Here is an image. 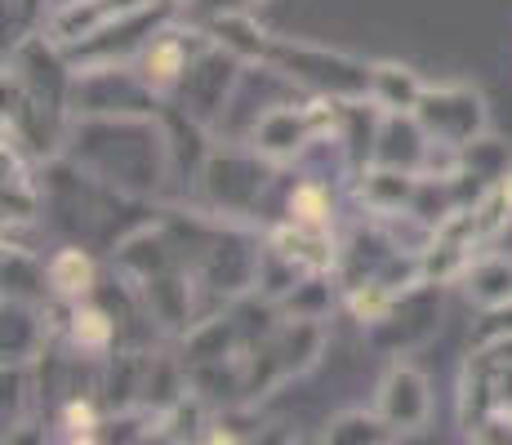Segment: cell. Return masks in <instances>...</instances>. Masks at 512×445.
<instances>
[{"instance_id": "6da1fadb", "label": "cell", "mask_w": 512, "mask_h": 445, "mask_svg": "<svg viewBox=\"0 0 512 445\" xmlns=\"http://www.w3.org/2000/svg\"><path fill=\"white\" fill-rule=\"evenodd\" d=\"M63 156L94 174L98 183L156 201L165 187H174L170 143H165L161 112L156 116H72Z\"/></svg>"}, {"instance_id": "7a4b0ae2", "label": "cell", "mask_w": 512, "mask_h": 445, "mask_svg": "<svg viewBox=\"0 0 512 445\" xmlns=\"http://www.w3.org/2000/svg\"><path fill=\"white\" fill-rule=\"evenodd\" d=\"M272 174H277V161H268L254 143H245V138H223V143H214L210 156H205L196 192H201L205 210L254 223Z\"/></svg>"}, {"instance_id": "3957f363", "label": "cell", "mask_w": 512, "mask_h": 445, "mask_svg": "<svg viewBox=\"0 0 512 445\" xmlns=\"http://www.w3.org/2000/svg\"><path fill=\"white\" fill-rule=\"evenodd\" d=\"M321 352H326V321H312V316H281L250 352H241L245 401L254 405L259 397L277 392L281 383L308 374Z\"/></svg>"}, {"instance_id": "277c9868", "label": "cell", "mask_w": 512, "mask_h": 445, "mask_svg": "<svg viewBox=\"0 0 512 445\" xmlns=\"http://www.w3.org/2000/svg\"><path fill=\"white\" fill-rule=\"evenodd\" d=\"M263 63L312 98H370L374 63H361V58L339 54V49L290 41V36H272Z\"/></svg>"}, {"instance_id": "5b68a950", "label": "cell", "mask_w": 512, "mask_h": 445, "mask_svg": "<svg viewBox=\"0 0 512 445\" xmlns=\"http://www.w3.org/2000/svg\"><path fill=\"white\" fill-rule=\"evenodd\" d=\"M165 98L152 94V85L130 63H94L76 67L72 76V116H156Z\"/></svg>"}, {"instance_id": "8992f818", "label": "cell", "mask_w": 512, "mask_h": 445, "mask_svg": "<svg viewBox=\"0 0 512 445\" xmlns=\"http://www.w3.org/2000/svg\"><path fill=\"white\" fill-rule=\"evenodd\" d=\"M241 76H245V58L232 54L228 45H219L210 36V45L192 58V67H187L183 85L174 89L170 103L179 107V112L192 116V121H201L205 130L214 134V125H219L223 112H228V103H232L236 85H241Z\"/></svg>"}, {"instance_id": "52a82bcc", "label": "cell", "mask_w": 512, "mask_h": 445, "mask_svg": "<svg viewBox=\"0 0 512 445\" xmlns=\"http://www.w3.org/2000/svg\"><path fill=\"white\" fill-rule=\"evenodd\" d=\"M415 116L432 143L446 147H468L472 138L490 134V107L472 85H428Z\"/></svg>"}, {"instance_id": "ba28073f", "label": "cell", "mask_w": 512, "mask_h": 445, "mask_svg": "<svg viewBox=\"0 0 512 445\" xmlns=\"http://www.w3.org/2000/svg\"><path fill=\"white\" fill-rule=\"evenodd\" d=\"M512 405V343L499 348H472L459 374V392H455V414L459 428H472L481 414L504 410Z\"/></svg>"}, {"instance_id": "9c48e42d", "label": "cell", "mask_w": 512, "mask_h": 445, "mask_svg": "<svg viewBox=\"0 0 512 445\" xmlns=\"http://www.w3.org/2000/svg\"><path fill=\"white\" fill-rule=\"evenodd\" d=\"M437 325H441V285L423 281L410 294H401L379 325H370L366 343L370 348H379V352H401L406 356L410 348L428 343L432 334H437Z\"/></svg>"}, {"instance_id": "30bf717a", "label": "cell", "mask_w": 512, "mask_h": 445, "mask_svg": "<svg viewBox=\"0 0 512 445\" xmlns=\"http://www.w3.org/2000/svg\"><path fill=\"white\" fill-rule=\"evenodd\" d=\"M143 5H156V0H58L41 23V32L58 49H72L98 32H107L112 23H121L125 14H134V9H143Z\"/></svg>"}, {"instance_id": "8fae6325", "label": "cell", "mask_w": 512, "mask_h": 445, "mask_svg": "<svg viewBox=\"0 0 512 445\" xmlns=\"http://www.w3.org/2000/svg\"><path fill=\"white\" fill-rule=\"evenodd\" d=\"M308 98L312 94H303V98H285V103L277 107H268V112L254 121V130L245 143H254L268 161H277V165H294L303 156V147L312 143V112H308Z\"/></svg>"}, {"instance_id": "7c38bea8", "label": "cell", "mask_w": 512, "mask_h": 445, "mask_svg": "<svg viewBox=\"0 0 512 445\" xmlns=\"http://www.w3.org/2000/svg\"><path fill=\"white\" fill-rule=\"evenodd\" d=\"M374 410L397 428V437L419 432L423 423H428V414H432V388H428V379H423V370H415V365H406V361L392 365V370L383 374V383H379Z\"/></svg>"}, {"instance_id": "4fadbf2b", "label": "cell", "mask_w": 512, "mask_h": 445, "mask_svg": "<svg viewBox=\"0 0 512 445\" xmlns=\"http://www.w3.org/2000/svg\"><path fill=\"white\" fill-rule=\"evenodd\" d=\"M263 241L281 259H290L303 276L334 272V263H339V236H334V227H303V223L281 219L277 227H263Z\"/></svg>"}, {"instance_id": "5bb4252c", "label": "cell", "mask_w": 512, "mask_h": 445, "mask_svg": "<svg viewBox=\"0 0 512 445\" xmlns=\"http://www.w3.org/2000/svg\"><path fill=\"white\" fill-rule=\"evenodd\" d=\"M428 152H432V138L419 125L415 112H383L379 143H374V161L392 165V170L423 174V165H428Z\"/></svg>"}, {"instance_id": "9a60e30c", "label": "cell", "mask_w": 512, "mask_h": 445, "mask_svg": "<svg viewBox=\"0 0 512 445\" xmlns=\"http://www.w3.org/2000/svg\"><path fill=\"white\" fill-rule=\"evenodd\" d=\"M419 192V174L410 170H392V165L370 161L366 170L352 178V196L366 205V214H401L415 205Z\"/></svg>"}, {"instance_id": "2e32d148", "label": "cell", "mask_w": 512, "mask_h": 445, "mask_svg": "<svg viewBox=\"0 0 512 445\" xmlns=\"http://www.w3.org/2000/svg\"><path fill=\"white\" fill-rule=\"evenodd\" d=\"M45 272H49V294H54V303H76V299L98 294V263L81 241L58 245L45 259Z\"/></svg>"}, {"instance_id": "e0dca14e", "label": "cell", "mask_w": 512, "mask_h": 445, "mask_svg": "<svg viewBox=\"0 0 512 445\" xmlns=\"http://www.w3.org/2000/svg\"><path fill=\"white\" fill-rule=\"evenodd\" d=\"M459 285H464L468 303L472 308H499V303L512 299V259L499 250H477L472 254V263L464 267V276H459Z\"/></svg>"}, {"instance_id": "ac0fdd59", "label": "cell", "mask_w": 512, "mask_h": 445, "mask_svg": "<svg viewBox=\"0 0 512 445\" xmlns=\"http://www.w3.org/2000/svg\"><path fill=\"white\" fill-rule=\"evenodd\" d=\"M103 419H107V405L98 392H67L58 397V410H54V428L63 441H81V445H94L103 437Z\"/></svg>"}, {"instance_id": "d6986e66", "label": "cell", "mask_w": 512, "mask_h": 445, "mask_svg": "<svg viewBox=\"0 0 512 445\" xmlns=\"http://www.w3.org/2000/svg\"><path fill=\"white\" fill-rule=\"evenodd\" d=\"M423 89L428 85H423L419 72L406 63H374V72H370V98L383 112H415Z\"/></svg>"}, {"instance_id": "ffe728a7", "label": "cell", "mask_w": 512, "mask_h": 445, "mask_svg": "<svg viewBox=\"0 0 512 445\" xmlns=\"http://www.w3.org/2000/svg\"><path fill=\"white\" fill-rule=\"evenodd\" d=\"M285 219L303 227H334V183L317 174H299L285 196Z\"/></svg>"}, {"instance_id": "44dd1931", "label": "cell", "mask_w": 512, "mask_h": 445, "mask_svg": "<svg viewBox=\"0 0 512 445\" xmlns=\"http://www.w3.org/2000/svg\"><path fill=\"white\" fill-rule=\"evenodd\" d=\"M321 441L326 445H388V441H397V428L379 410H343L326 423Z\"/></svg>"}, {"instance_id": "7402d4cb", "label": "cell", "mask_w": 512, "mask_h": 445, "mask_svg": "<svg viewBox=\"0 0 512 445\" xmlns=\"http://www.w3.org/2000/svg\"><path fill=\"white\" fill-rule=\"evenodd\" d=\"M508 170H512L508 143H499L495 134H481V138H472L468 147H459V174H468L472 183L490 187V183H499Z\"/></svg>"}, {"instance_id": "603a6c76", "label": "cell", "mask_w": 512, "mask_h": 445, "mask_svg": "<svg viewBox=\"0 0 512 445\" xmlns=\"http://www.w3.org/2000/svg\"><path fill=\"white\" fill-rule=\"evenodd\" d=\"M499 343H512V299L499 308H481L468 330V348H499Z\"/></svg>"}, {"instance_id": "cb8c5ba5", "label": "cell", "mask_w": 512, "mask_h": 445, "mask_svg": "<svg viewBox=\"0 0 512 445\" xmlns=\"http://www.w3.org/2000/svg\"><path fill=\"white\" fill-rule=\"evenodd\" d=\"M468 441H477V445H512V405L481 414V419L468 428Z\"/></svg>"}]
</instances>
